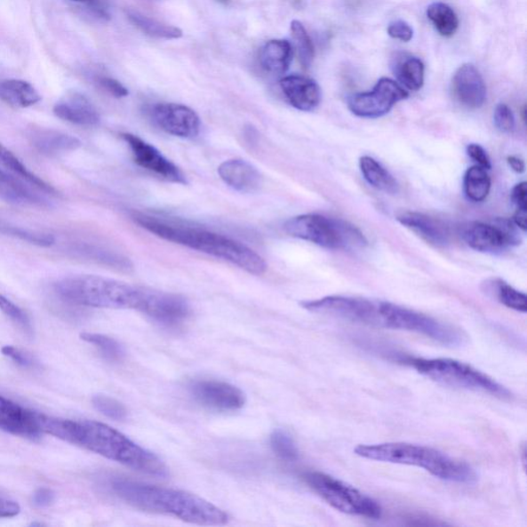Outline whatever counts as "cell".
<instances>
[{"label":"cell","mask_w":527,"mask_h":527,"mask_svg":"<svg viewBox=\"0 0 527 527\" xmlns=\"http://www.w3.org/2000/svg\"><path fill=\"white\" fill-rule=\"evenodd\" d=\"M304 308L315 314L370 327L412 331L445 347H461L467 340L464 331L454 325L390 302L356 297L328 296L304 302Z\"/></svg>","instance_id":"6da1fadb"},{"label":"cell","mask_w":527,"mask_h":527,"mask_svg":"<svg viewBox=\"0 0 527 527\" xmlns=\"http://www.w3.org/2000/svg\"><path fill=\"white\" fill-rule=\"evenodd\" d=\"M40 424L43 433L87 449L135 471L155 477L168 476V468L157 455L101 422L54 419L40 414Z\"/></svg>","instance_id":"7a4b0ae2"},{"label":"cell","mask_w":527,"mask_h":527,"mask_svg":"<svg viewBox=\"0 0 527 527\" xmlns=\"http://www.w3.org/2000/svg\"><path fill=\"white\" fill-rule=\"evenodd\" d=\"M109 492L136 509L163 514L198 525H225L228 514L208 500L181 491L109 477L104 484Z\"/></svg>","instance_id":"3957f363"},{"label":"cell","mask_w":527,"mask_h":527,"mask_svg":"<svg viewBox=\"0 0 527 527\" xmlns=\"http://www.w3.org/2000/svg\"><path fill=\"white\" fill-rule=\"evenodd\" d=\"M133 219L143 229L167 242L224 260L252 275H262L267 271L265 260L249 246L236 240L197 228L168 223L146 214H135Z\"/></svg>","instance_id":"277c9868"},{"label":"cell","mask_w":527,"mask_h":527,"mask_svg":"<svg viewBox=\"0 0 527 527\" xmlns=\"http://www.w3.org/2000/svg\"><path fill=\"white\" fill-rule=\"evenodd\" d=\"M357 457L381 463L424 468L434 477L459 484H474L476 471L466 463L449 457L437 449L424 445L393 442V443L361 444L355 448Z\"/></svg>","instance_id":"5b68a950"},{"label":"cell","mask_w":527,"mask_h":527,"mask_svg":"<svg viewBox=\"0 0 527 527\" xmlns=\"http://www.w3.org/2000/svg\"><path fill=\"white\" fill-rule=\"evenodd\" d=\"M54 290L64 301L94 308L138 310L141 299V289L95 275L63 278Z\"/></svg>","instance_id":"8992f818"},{"label":"cell","mask_w":527,"mask_h":527,"mask_svg":"<svg viewBox=\"0 0 527 527\" xmlns=\"http://www.w3.org/2000/svg\"><path fill=\"white\" fill-rule=\"evenodd\" d=\"M404 362L422 376H426L442 386L483 393L496 396L500 400L513 398L509 389L500 385L490 375L467 363L445 359V357H437V359L408 357Z\"/></svg>","instance_id":"52a82bcc"},{"label":"cell","mask_w":527,"mask_h":527,"mask_svg":"<svg viewBox=\"0 0 527 527\" xmlns=\"http://www.w3.org/2000/svg\"><path fill=\"white\" fill-rule=\"evenodd\" d=\"M284 230L291 237L328 250L355 251L368 244L366 237L355 226L323 214L308 213L292 218L284 224Z\"/></svg>","instance_id":"ba28073f"},{"label":"cell","mask_w":527,"mask_h":527,"mask_svg":"<svg viewBox=\"0 0 527 527\" xmlns=\"http://www.w3.org/2000/svg\"><path fill=\"white\" fill-rule=\"evenodd\" d=\"M304 480L317 496L337 511L374 520L382 516V507L376 499L331 475L308 472L304 474Z\"/></svg>","instance_id":"9c48e42d"},{"label":"cell","mask_w":527,"mask_h":527,"mask_svg":"<svg viewBox=\"0 0 527 527\" xmlns=\"http://www.w3.org/2000/svg\"><path fill=\"white\" fill-rule=\"evenodd\" d=\"M519 230L512 220L497 219L493 223H467L461 236L475 251L499 253L522 244Z\"/></svg>","instance_id":"30bf717a"},{"label":"cell","mask_w":527,"mask_h":527,"mask_svg":"<svg viewBox=\"0 0 527 527\" xmlns=\"http://www.w3.org/2000/svg\"><path fill=\"white\" fill-rule=\"evenodd\" d=\"M408 96L407 91L401 84L388 77H382L373 90L351 96L348 100V108L360 118H380Z\"/></svg>","instance_id":"8fae6325"},{"label":"cell","mask_w":527,"mask_h":527,"mask_svg":"<svg viewBox=\"0 0 527 527\" xmlns=\"http://www.w3.org/2000/svg\"><path fill=\"white\" fill-rule=\"evenodd\" d=\"M138 310L168 328L180 327L191 314L190 305L184 297L149 290H141Z\"/></svg>","instance_id":"7c38bea8"},{"label":"cell","mask_w":527,"mask_h":527,"mask_svg":"<svg viewBox=\"0 0 527 527\" xmlns=\"http://www.w3.org/2000/svg\"><path fill=\"white\" fill-rule=\"evenodd\" d=\"M126 141L136 164L146 171L174 184H187V179L180 169L163 156L151 143L132 133L122 134Z\"/></svg>","instance_id":"4fadbf2b"},{"label":"cell","mask_w":527,"mask_h":527,"mask_svg":"<svg viewBox=\"0 0 527 527\" xmlns=\"http://www.w3.org/2000/svg\"><path fill=\"white\" fill-rule=\"evenodd\" d=\"M188 390L199 404L217 411H236L245 405L242 389L230 383L217 380H196L191 382Z\"/></svg>","instance_id":"5bb4252c"},{"label":"cell","mask_w":527,"mask_h":527,"mask_svg":"<svg viewBox=\"0 0 527 527\" xmlns=\"http://www.w3.org/2000/svg\"><path fill=\"white\" fill-rule=\"evenodd\" d=\"M152 119L163 132L181 139H194L200 132L199 116L178 103H159L151 108Z\"/></svg>","instance_id":"9a60e30c"},{"label":"cell","mask_w":527,"mask_h":527,"mask_svg":"<svg viewBox=\"0 0 527 527\" xmlns=\"http://www.w3.org/2000/svg\"><path fill=\"white\" fill-rule=\"evenodd\" d=\"M40 414L0 395V431L38 440L43 434Z\"/></svg>","instance_id":"2e32d148"},{"label":"cell","mask_w":527,"mask_h":527,"mask_svg":"<svg viewBox=\"0 0 527 527\" xmlns=\"http://www.w3.org/2000/svg\"><path fill=\"white\" fill-rule=\"evenodd\" d=\"M452 91L461 106L477 109L486 101L487 90L483 76L473 64H464L455 71Z\"/></svg>","instance_id":"e0dca14e"},{"label":"cell","mask_w":527,"mask_h":527,"mask_svg":"<svg viewBox=\"0 0 527 527\" xmlns=\"http://www.w3.org/2000/svg\"><path fill=\"white\" fill-rule=\"evenodd\" d=\"M281 88L291 106L301 112H312L320 106L321 88L309 77L289 76L281 81Z\"/></svg>","instance_id":"ac0fdd59"},{"label":"cell","mask_w":527,"mask_h":527,"mask_svg":"<svg viewBox=\"0 0 527 527\" xmlns=\"http://www.w3.org/2000/svg\"><path fill=\"white\" fill-rule=\"evenodd\" d=\"M218 172L226 185L240 193L257 192L263 184L262 174L244 160L226 161L220 164Z\"/></svg>","instance_id":"d6986e66"},{"label":"cell","mask_w":527,"mask_h":527,"mask_svg":"<svg viewBox=\"0 0 527 527\" xmlns=\"http://www.w3.org/2000/svg\"><path fill=\"white\" fill-rule=\"evenodd\" d=\"M396 220L408 229L418 234L428 244L445 247L449 244L451 233H449L448 227L440 220L414 212L402 213Z\"/></svg>","instance_id":"ffe728a7"},{"label":"cell","mask_w":527,"mask_h":527,"mask_svg":"<svg viewBox=\"0 0 527 527\" xmlns=\"http://www.w3.org/2000/svg\"><path fill=\"white\" fill-rule=\"evenodd\" d=\"M54 114L58 118L80 126H95L100 121L99 110L86 96L71 93L57 102Z\"/></svg>","instance_id":"44dd1931"},{"label":"cell","mask_w":527,"mask_h":527,"mask_svg":"<svg viewBox=\"0 0 527 527\" xmlns=\"http://www.w3.org/2000/svg\"><path fill=\"white\" fill-rule=\"evenodd\" d=\"M28 139L38 152L48 156L73 152L82 146V142L75 136L55 130L34 129L28 132Z\"/></svg>","instance_id":"7402d4cb"},{"label":"cell","mask_w":527,"mask_h":527,"mask_svg":"<svg viewBox=\"0 0 527 527\" xmlns=\"http://www.w3.org/2000/svg\"><path fill=\"white\" fill-rule=\"evenodd\" d=\"M292 60V47L288 41L273 40L267 43L260 54L262 68L271 75H283Z\"/></svg>","instance_id":"603a6c76"},{"label":"cell","mask_w":527,"mask_h":527,"mask_svg":"<svg viewBox=\"0 0 527 527\" xmlns=\"http://www.w3.org/2000/svg\"><path fill=\"white\" fill-rule=\"evenodd\" d=\"M0 200L19 205L44 204L40 195L32 192L22 180L0 169Z\"/></svg>","instance_id":"cb8c5ba5"},{"label":"cell","mask_w":527,"mask_h":527,"mask_svg":"<svg viewBox=\"0 0 527 527\" xmlns=\"http://www.w3.org/2000/svg\"><path fill=\"white\" fill-rule=\"evenodd\" d=\"M42 97L31 84L22 80L0 82V100L10 107L26 108L40 102Z\"/></svg>","instance_id":"d4e9b609"},{"label":"cell","mask_w":527,"mask_h":527,"mask_svg":"<svg viewBox=\"0 0 527 527\" xmlns=\"http://www.w3.org/2000/svg\"><path fill=\"white\" fill-rule=\"evenodd\" d=\"M360 168L363 178L377 190L387 194H396L400 190L398 181L383 167L379 161L369 156L360 159Z\"/></svg>","instance_id":"484cf974"},{"label":"cell","mask_w":527,"mask_h":527,"mask_svg":"<svg viewBox=\"0 0 527 527\" xmlns=\"http://www.w3.org/2000/svg\"><path fill=\"white\" fill-rule=\"evenodd\" d=\"M127 16L129 20L147 36L164 38V40H177V38L183 36V31L175 28V26L155 20V19L147 17L138 11L130 10L127 12Z\"/></svg>","instance_id":"4316f807"},{"label":"cell","mask_w":527,"mask_h":527,"mask_svg":"<svg viewBox=\"0 0 527 527\" xmlns=\"http://www.w3.org/2000/svg\"><path fill=\"white\" fill-rule=\"evenodd\" d=\"M491 188V180L486 169L478 165L467 169L464 177V190L468 200L483 203Z\"/></svg>","instance_id":"83f0119b"},{"label":"cell","mask_w":527,"mask_h":527,"mask_svg":"<svg viewBox=\"0 0 527 527\" xmlns=\"http://www.w3.org/2000/svg\"><path fill=\"white\" fill-rule=\"evenodd\" d=\"M428 20L432 22L435 30L442 36L451 37L459 29V17L457 12L444 3H434L427 10Z\"/></svg>","instance_id":"f1b7e54d"},{"label":"cell","mask_w":527,"mask_h":527,"mask_svg":"<svg viewBox=\"0 0 527 527\" xmlns=\"http://www.w3.org/2000/svg\"><path fill=\"white\" fill-rule=\"evenodd\" d=\"M0 165L9 169L11 172L17 174L19 178H21L28 181V183L36 186L42 191L47 192L49 194L55 193L53 187L44 183L42 179L36 177L35 173L29 172L28 168L26 167L14 154L4 147L2 143H0Z\"/></svg>","instance_id":"f546056e"},{"label":"cell","mask_w":527,"mask_h":527,"mask_svg":"<svg viewBox=\"0 0 527 527\" xmlns=\"http://www.w3.org/2000/svg\"><path fill=\"white\" fill-rule=\"evenodd\" d=\"M402 86L410 91H419L425 83V65L419 58L408 57L395 69Z\"/></svg>","instance_id":"4dcf8cb0"},{"label":"cell","mask_w":527,"mask_h":527,"mask_svg":"<svg viewBox=\"0 0 527 527\" xmlns=\"http://www.w3.org/2000/svg\"><path fill=\"white\" fill-rule=\"evenodd\" d=\"M291 32L299 61L304 68H309L314 62L315 52L307 30L300 21L294 20L291 23Z\"/></svg>","instance_id":"1f68e13d"},{"label":"cell","mask_w":527,"mask_h":527,"mask_svg":"<svg viewBox=\"0 0 527 527\" xmlns=\"http://www.w3.org/2000/svg\"><path fill=\"white\" fill-rule=\"evenodd\" d=\"M81 339L99 349L104 359L119 363L125 357V349L112 337L95 333H83Z\"/></svg>","instance_id":"d6a6232c"},{"label":"cell","mask_w":527,"mask_h":527,"mask_svg":"<svg viewBox=\"0 0 527 527\" xmlns=\"http://www.w3.org/2000/svg\"><path fill=\"white\" fill-rule=\"evenodd\" d=\"M491 291L498 301L506 307L523 312V314L527 311V298L524 292L514 289L513 286L507 284L502 279H497L496 282H493Z\"/></svg>","instance_id":"836d02e7"},{"label":"cell","mask_w":527,"mask_h":527,"mask_svg":"<svg viewBox=\"0 0 527 527\" xmlns=\"http://www.w3.org/2000/svg\"><path fill=\"white\" fill-rule=\"evenodd\" d=\"M270 444L273 452L285 461H296L299 459V449L296 442L289 433L283 429H275L270 435Z\"/></svg>","instance_id":"e575fe53"},{"label":"cell","mask_w":527,"mask_h":527,"mask_svg":"<svg viewBox=\"0 0 527 527\" xmlns=\"http://www.w3.org/2000/svg\"><path fill=\"white\" fill-rule=\"evenodd\" d=\"M0 311L4 312L5 316H8L10 320L14 323L17 327L23 331L26 336H34V327L29 316L26 312L19 307L14 302H12L10 299L0 295Z\"/></svg>","instance_id":"d590c367"},{"label":"cell","mask_w":527,"mask_h":527,"mask_svg":"<svg viewBox=\"0 0 527 527\" xmlns=\"http://www.w3.org/2000/svg\"><path fill=\"white\" fill-rule=\"evenodd\" d=\"M92 403L96 410L110 419L123 420L126 419L127 409L118 400L100 395H95Z\"/></svg>","instance_id":"8d00e7d4"},{"label":"cell","mask_w":527,"mask_h":527,"mask_svg":"<svg viewBox=\"0 0 527 527\" xmlns=\"http://www.w3.org/2000/svg\"><path fill=\"white\" fill-rule=\"evenodd\" d=\"M2 232L38 246L48 247L53 245L56 242L55 236H52V234L34 232L22 229V228L4 227Z\"/></svg>","instance_id":"74e56055"},{"label":"cell","mask_w":527,"mask_h":527,"mask_svg":"<svg viewBox=\"0 0 527 527\" xmlns=\"http://www.w3.org/2000/svg\"><path fill=\"white\" fill-rule=\"evenodd\" d=\"M2 353L5 357H8L12 362H14L19 367L24 369L40 368V362L36 360V357L21 348L12 347V345H6V347H3Z\"/></svg>","instance_id":"f35d334b"},{"label":"cell","mask_w":527,"mask_h":527,"mask_svg":"<svg viewBox=\"0 0 527 527\" xmlns=\"http://www.w3.org/2000/svg\"><path fill=\"white\" fill-rule=\"evenodd\" d=\"M494 125L500 132L510 133L515 128V116L505 103L498 104L493 114Z\"/></svg>","instance_id":"ab89813d"},{"label":"cell","mask_w":527,"mask_h":527,"mask_svg":"<svg viewBox=\"0 0 527 527\" xmlns=\"http://www.w3.org/2000/svg\"><path fill=\"white\" fill-rule=\"evenodd\" d=\"M70 2L86 6L91 14L100 20H108L110 18V6L113 0H70Z\"/></svg>","instance_id":"60d3db41"},{"label":"cell","mask_w":527,"mask_h":527,"mask_svg":"<svg viewBox=\"0 0 527 527\" xmlns=\"http://www.w3.org/2000/svg\"><path fill=\"white\" fill-rule=\"evenodd\" d=\"M387 34L395 40L408 43L412 40L414 32L407 22L399 20L389 24Z\"/></svg>","instance_id":"b9f144b4"},{"label":"cell","mask_w":527,"mask_h":527,"mask_svg":"<svg viewBox=\"0 0 527 527\" xmlns=\"http://www.w3.org/2000/svg\"><path fill=\"white\" fill-rule=\"evenodd\" d=\"M97 82H99L100 86L103 90H106L110 95L116 97V99H123V97H126L129 94L128 90L119 81L113 79V77L100 76Z\"/></svg>","instance_id":"7bdbcfd3"},{"label":"cell","mask_w":527,"mask_h":527,"mask_svg":"<svg viewBox=\"0 0 527 527\" xmlns=\"http://www.w3.org/2000/svg\"><path fill=\"white\" fill-rule=\"evenodd\" d=\"M467 154L474 162L477 163L478 166L483 167L486 171H490L491 168V162L490 156L486 153L485 149L477 145V143H471L467 147Z\"/></svg>","instance_id":"ee69618b"},{"label":"cell","mask_w":527,"mask_h":527,"mask_svg":"<svg viewBox=\"0 0 527 527\" xmlns=\"http://www.w3.org/2000/svg\"><path fill=\"white\" fill-rule=\"evenodd\" d=\"M55 492L50 488L42 487L38 488L32 496V503L38 507H47L54 503Z\"/></svg>","instance_id":"f6af8a7d"},{"label":"cell","mask_w":527,"mask_h":527,"mask_svg":"<svg viewBox=\"0 0 527 527\" xmlns=\"http://www.w3.org/2000/svg\"><path fill=\"white\" fill-rule=\"evenodd\" d=\"M527 184L525 181L519 183L513 188L511 200L516 205L517 210H527Z\"/></svg>","instance_id":"bcb514c9"},{"label":"cell","mask_w":527,"mask_h":527,"mask_svg":"<svg viewBox=\"0 0 527 527\" xmlns=\"http://www.w3.org/2000/svg\"><path fill=\"white\" fill-rule=\"evenodd\" d=\"M20 511L21 507L15 500L0 497V518L15 517Z\"/></svg>","instance_id":"7dc6e473"},{"label":"cell","mask_w":527,"mask_h":527,"mask_svg":"<svg viewBox=\"0 0 527 527\" xmlns=\"http://www.w3.org/2000/svg\"><path fill=\"white\" fill-rule=\"evenodd\" d=\"M507 162L513 172H515L516 173H523L525 172L524 161L516 157V156H509V157L507 158Z\"/></svg>","instance_id":"c3c4849f"},{"label":"cell","mask_w":527,"mask_h":527,"mask_svg":"<svg viewBox=\"0 0 527 527\" xmlns=\"http://www.w3.org/2000/svg\"><path fill=\"white\" fill-rule=\"evenodd\" d=\"M526 219L527 210H516L515 214L513 217V223L515 224L520 230L526 231Z\"/></svg>","instance_id":"681fc988"},{"label":"cell","mask_w":527,"mask_h":527,"mask_svg":"<svg viewBox=\"0 0 527 527\" xmlns=\"http://www.w3.org/2000/svg\"><path fill=\"white\" fill-rule=\"evenodd\" d=\"M220 2H222V3H227V2H228V0H220Z\"/></svg>","instance_id":"f907efd6"},{"label":"cell","mask_w":527,"mask_h":527,"mask_svg":"<svg viewBox=\"0 0 527 527\" xmlns=\"http://www.w3.org/2000/svg\"><path fill=\"white\" fill-rule=\"evenodd\" d=\"M154 2H157V0H154Z\"/></svg>","instance_id":"816d5d0a"}]
</instances>
